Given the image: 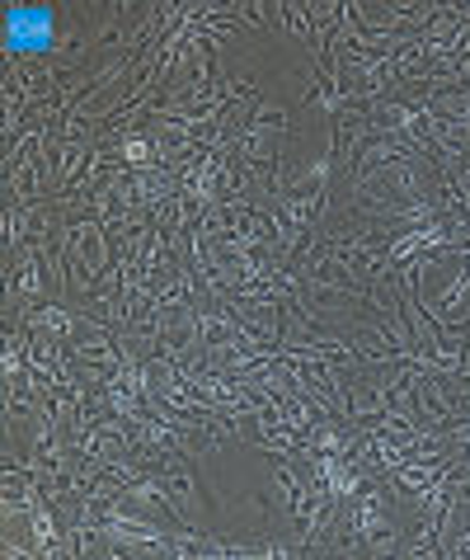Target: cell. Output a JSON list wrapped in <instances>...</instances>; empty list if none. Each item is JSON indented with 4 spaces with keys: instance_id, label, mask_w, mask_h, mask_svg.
<instances>
[{
    "instance_id": "obj_1",
    "label": "cell",
    "mask_w": 470,
    "mask_h": 560,
    "mask_svg": "<svg viewBox=\"0 0 470 560\" xmlns=\"http://www.w3.org/2000/svg\"><path fill=\"white\" fill-rule=\"evenodd\" d=\"M57 5H5V67H34L61 52Z\"/></svg>"
},
{
    "instance_id": "obj_2",
    "label": "cell",
    "mask_w": 470,
    "mask_h": 560,
    "mask_svg": "<svg viewBox=\"0 0 470 560\" xmlns=\"http://www.w3.org/2000/svg\"><path fill=\"white\" fill-rule=\"evenodd\" d=\"M410 415L419 419V424H428V429H447L451 419V406H447V382H443V372H419V382H414V392H410Z\"/></svg>"
}]
</instances>
